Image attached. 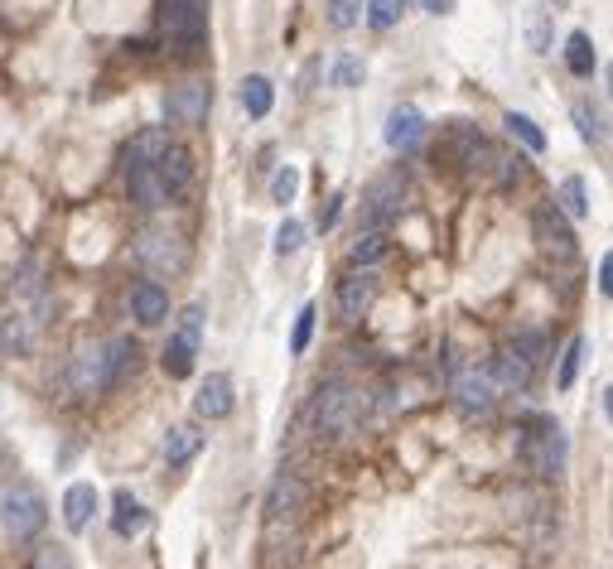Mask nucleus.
I'll return each instance as SVG.
<instances>
[{
	"label": "nucleus",
	"mask_w": 613,
	"mask_h": 569,
	"mask_svg": "<svg viewBox=\"0 0 613 569\" xmlns=\"http://www.w3.org/2000/svg\"><path fill=\"white\" fill-rule=\"evenodd\" d=\"M372 299H377V275L363 266V271H353L338 285V314L353 324V319H363L367 309H372Z\"/></svg>",
	"instance_id": "nucleus-10"
},
{
	"label": "nucleus",
	"mask_w": 613,
	"mask_h": 569,
	"mask_svg": "<svg viewBox=\"0 0 613 569\" xmlns=\"http://www.w3.org/2000/svg\"><path fill=\"white\" fill-rule=\"evenodd\" d=\"M585 353H589V343L575 333L570 343H565V353H560V367H556V386L560 391H570L575 386V377H580V367H585Z\"/></svg>",
	"instance_id": "nucleus-24"
},
{
	"label": "nucleus",
	"mask_w": 613,
	"mask_h": 569,
	"mask_svg": "<svg viewBox=\"0 0 613 569\" xmlns=\"http://www.w3.org/2000/svg\"><path fill=\"white\" fill-rule=\"evenodd\" d=\"M34 569H73V555H68L63 545H44V550L34 555Z\"/></svg>",
	"instance_id": "nucleus-38"
},
{
	"label": "nucleus",
	"mask_w": 613,
	"mask_h": 569,
	"mask_svg": "<svg viewBox=\"0 0 613 569\" xmlns=\"http://www.w3.org/2000/svg\"><path fill=\"white\" fill-rule=\"evenodd\" d=\"M338 213H343V198H329V203L319 208V217H314V227H319V232H334Z\"/></svg>",
	"instance_id": "nucleus-40"
},
{
	"label": "nucleus",
	"mask_w": 613,
	"mask_h": 569,
	"mask_svg": "<svg viewBox=\"0 0 613 569\" xmlns=\"http://www.w3.org/2000/svg\"><path fill=\"white\" fill-rule=\"evenodd\" d=\"M401 193H406V179L401 174H387V179H377L372 189H367V227H382L396 208H401Z\"/></svg>",
	"instance_id": "nucleus-14"
},
{
	"label": "nucleus",
	"mask_w": 613,
	"mask_h": 569,
	"mask_svg": "<svg viewBox=\"0 0 613 569\" xmlns=\"http://www.w3.org/2000/svg\"><path fill=\"white\" fill-rule=\"evenodd\" d=\"M44 521H49V502H44V492L34 488V483L15 478V483H5V488H0V526H5L15 541L39 536V531H44Z\"/></svg>",
	"instance_id": "nucleus-1"
},
{
	"label": "nucleus",
	"mask_w": 613,
	"mask_h": 569,
	"mask_svg": "<svg viewBox=\"0 0 613 569\" xmlns=\"http://www.w3.org/2000/svg\"><path fill=\"white\" fill-rule=\"evenodd\" d=\"M502 126H507V131H512L517 140H522L531 155H541V150H546V131H541L531 116H522V111H507V116H502Z\"/></svg>",
	"instance_id": "nucleus-27"
},
{
	"label": "nucleus",
	"mask_w": 613,
	"mask_h": 569,
	"mask_svg": "<svg viewBox=\"0 0 613 569\" xmlns=\"http://www.w3.org/2000/svg\"><path fill=\"white\" fill-rule=\"evenodd\" d=\"M314 319H319V309L314 304H305L300 309V319H295V333H290V353L305 357L309 353V338H314Z\"/></svg>",
	"instance_id": "nucleus-33"
},
{
	"label": "nucleus",
	"mask_w": 613,
	"mask_h": 569,
	"mask_svg": "<svg viewBox=\"0 0 613 569\" xmlns=\"http://www.w3.org/2000/svg\"><path fill=\"white\" fill-rule=\"evenodd\" d=\"M131 314H136L140 324H165L169 319V295L165 285H155V280H145L131 290Z\"/></svg>",
	"instance_id": "nucleus-19"
},
{
	"label": "nucleus",
	"mask_w": 613,
	"mask_h": 569,
	"mask_svg": "<svg viewBox=\"0 0 613 569\" xmlns=\"http://www.w3.org/2000/svg\"><path fill=\"white\" fill-rule=\"evenodd\" d=\"M295 193H300V169L285 164V169H276V179H271V198L285 208V203H295Z\"/></svg>",
	"instance_id": "nucleus-34"
},
{
	"label": "nucleus",
	"mask_w": 613,
	"mask_h": 569,
	"mask_svg": "<svg viewBox=\"0 0 613 569\" xmlns=\"http://www.w3.org/2000/svg\"><path fill=\"white\" fill-rule=\"evenodd\" d=\"M358 415H363V396L358 391H348L343 381H334V386H324L319 391V401H314V434L319 439H343V434L358 425Z\"/></svg>",
	"instance_id": "nucleus-3"
},
{
	"label": "nucleus",
	"mask_w": 613,
	"mask_h": 569,
	"mask_svg": "<svg viewBox=\"0 0 613 569\" xmlns=\"http://www.w3.org/2000/svg\"><path fill=\"white\" fill-rule=\"evenodd\" d=\"M527 44L531 54H551V15L546 10H531L527 15Z\"/></svg>",
	"instance_id": "nucleus-31"
},
{
	"label": "nucleus",
	"mask_w": 613,
	"mask_h": 569,
	"mask_svg": "<svg viewBox=\"0 0 613 569\" xmlns=\"http://www.w3.org/2000/svg\"><path fill=\"white\" fill-rule=\"evenodd\" d=\"M300 246H305V222L285 217V222H280V232H276V251L280 256H295Z\"/></svg>",
	"instance_id": "nucleus-37"
},
{
	"label": "nucleus",
	"mask_w": 613,
	"mask_h": 569,
	"mask_svg": "<svg viewBox=\"0 0 613 569\" xmlns=\"http://www.w3.org/2000/svg\"><path fill=\"white\" fill-rule=\"evenodd\" d=\"M565 63H570V73H575V78H594L599 54H594V39H589L585 29H575V34L565 39Z\"/></svg>",
	"instance_id": "nucleus-21"
},
{
	"label": "nucleus",
	"mask_w": 613,
	"mask_h": 569,
	"mask_svg": "<svg viewBox=\"0 0 613 569\" xmlns=\"http://www.w3.org/2000/svg\"><path fill=\"white\" fill-rule=\"evenodd\" d=\"M305 502V483L295 478V473H285V478H276V488H271V502H266V512L271 516H285V512H295Z\"/></svg>",
	"instance_id": "nucleus-23"
},
{
	"label": "nucleus",
	"mask_w": 613,
	"mask_h": 569,
	"mask_svg": "<svg viewBox=\"0 0 613 569\" xmlns=\"http://www.w3.org/2000/svg\"><path fill=\"white\" fill-rule=\"evenodd\" d=\"M556 208L560 213H570V217H589V189H585V179H580V174H570V179L560 184Z\"/></svg>",
	"instance_id": "nucleus-29"
},
{
	"label": "nucleus",
	"mask_w": 613,
	"mask_h": 569,
	"mask_svg": "<svg viewBox=\"0 0 613 569\" xmlns=\"http://www.w3.org/2000/svg\"><path fill=\"white\" fill-rule=\"evenodd\" d=\"M363 78H367L363 58H353V54H343L334 63V73H329V82H334V87H343V92H353V87H358Z\"/></svg>",
	"instance_id": "nucleus-32"
},
{
	"label": "nucleus",
	"mask_w": 613,
	"mask_h": 569,
	"mask_svg": "<svg viewBox=\"0 0 613 569\" xmlns=\"http://www.w3.org/2000/svg\"><path fill=\"white\" fill-rule=\"evenodd\" d=\"M92 516H97V488L92 483H73V488L63 492V526L73 536H83L87 526H92Z\"/></svg>",
	"instance_id": "nucleus-15"
},
{
	"label": "nucleus",
	"mask_w": 613,
	"mask_h": 569,
	"mask_svg": "<svg viewBox=\"0 0 613 569\" xmlns=\"http://www.w3.org/2000/svg\"><path fill=\"white\" fill-rule=\"evenodd\" d=\"M165 111L174 126H203V116H208V87H203V82H179V87H169Z\"/></svg>",
	"instance_id": "nucleus-7"
},
{
	"label": "nucleus",
	"mask_w": 613,
	"mask_h": 569,
	"mask_svg": "<svg viewBox=\"0 0 613 569\" xmlns=\"http://www.w3.org/2000/svg\"><path fill=\"white\" fill-rule=\"evenodd\" d=\"M382 256H387V237H382L377 227L358 232V242L348 246V261H353V266H377Z\"/></svg>",
	"instance_id": "nucleus-25"
},
{
	"label": "nucleus",
	"mask_w": 613,
	"mask_h": 569,
	"mask_svg": "<svg viewBox=\"0 0 613 569\" xmlns=\"http://www.w3.org/2000/svg\"><path fill=\"white\" fill-rule=\"evenodd\" d=\"M126 367H136V343L131 338H112L107 343V386H121Z\"/></svg>",
	"instance_id": "nucleus-28"
},
{
	"label": "nucleus",
	"mask_w": 613,
	"mask_h": 569,
	"mask_svg": "<svg viewBox=\"0 0 613 569\" xmlns=\"http://www.w3.org/2000/svg\"><path fill=\"white\" fill-rule=\"evenodd\" d=\"M155 169H160V179H165V189L179 198V193L189 189V179H194V155L184 150V145H169L165 155L155 160Z\"/></svg>",
	"instance_id": "nucleus-18"
},
{
	"label": "nucleus",
	"mask_w": 613,
	"mask_h": 569,
	"mask_svg": "<svg viewBox=\"0 0 613 569\" xmlns=\"http://www.w3.org/2000/svg\"><path fill=\"white\" fill-rule=\"evenodd\" d=\"M126 184H131V203H140V208H169V198H174L155 164H126Z\"/></svg>",
	"instance_id": "nucleus-12"
},
{
	"label": "nucleus",
	"mask_w": 613,
	"mask_h": 569,
	"mask_svg": "<svg viewBox=\"0 0 613 569\" xmlns=\"http://www.w3.org/2000/svg\"><path fill=\"white\" fill-rule=\"evenodd\" d=\"M488 377L498 381V391H527V386H531V362L517 353V348H507V353L493 357Z\"/></svg>",
	"instance_id": "nucleus-17"
},
{
	"label": "nucleus",
	"mask_w": 613,
	"mask_h": 569,
	"mask_svg": "<svg viewBox=\"0 0 613 569\" xmlns=\"http://www.w3.org/2000/svg\"><path fill=\"white\" fill-rule=\"evenodd\" d=\"M517 353L536 367V362H541V353H546V348H541V333H517Z\"/></svg>",
	"instance_id": "nucleus-39"
},
{
	"label": "nucleus",
	"mask_w": 613,
	"mask_h": 569,
	"mask_svg": "<svg viewBox=\"0 0 613 569\" xmlns=\"http://www.w3.org/2000/svg\"><path fill=\"white\" fill-rule=\"evenodd\" d=\"M382 136H387L391 150H401V155H406V150H416L420 136H425V116H420L416 107H391L387 111V131H382Z\"/></svg>",
	"instance_id": "nucleus-13"
},
{
	"label": "nucleus",
	"mask_w": 613,
	"mask_h": 569,
	"mask_svg": "<svg viewBox=\"0 0 613 569\" xmlns=\"http://www.w3.org/2000/svg\"><path fill=\"white\" fill-rule=\"evenodd\" d=\"M271 107H276V87H271V78L251 73V78L242 82V111L261 121V116H271Z\"/></svg>",
	"instance_id": "nucleus-22"
},
{
	"label": "nucleus",
	"mask_w": 613,
	"mask_h": 569,
	"mask_svg": "<svg viewBox=\"0 0 613 569\" xmlns=\"http://www.w3.org/2000/svg\"><path fill=\"white\" fill-rule=\"evenodd\" d=\"M575 126H580V136H585L589 145H599V140L609 136V131H604V116L589 107V102H580V107H575Z\"/></svg>",
	"instance_id": "nucleus-35"
},
{
	"label": "nucleus",
	"mask_w": 613,
	"mask_h": 569,
	"mask_svg": "<svg viewBox=\"0 0 613 569\" xmlns=\"http://www.w3.org/2000/svg\"><path fill=\"white\" fill-rule=\"evenodd\" d=\"M198 449H203V434H198L194 425H174V430L165 434V463L169 468H184Z\"/></svg>",
	"instance_id": "nucleus-20"
},
{
	"label": "nucleus",
	"mask_w": 613,
	"mask_h": 569,
	"mask_svg": "<svg viewBox=\"0 0 613 569\" xmlns=\"http://www.w3.org/2000/svg\"><path fill=\"white\" fill-rule=\"evenodd\" d=\"M145 526H150L145 502H136L126 488H116V497H112V531L121 536V541H131V536H140Z\"/></svg>",
	"instance_id": "nucleus-16"
},
{
	"label": "nucleus",
	"mask_w": 613,
	"mask_h": 569,
	"mask_svg": "<svg viewBox=\"0 0 613 569\" xmlns=\"http://www.w3.org/2000/svg\"><path fill=\"white\" fill-rule=\"evenodd\" d=\"M198 343H203V304H189V309L179 314V328H174V338L165 343V357H160L165 377H174V381L194 377Z\"/></svg>",
	"instance_id": "nucleus-4"
},
{
	"label": "nucleus",
	"mask_w": 613,
	"mask_h": 569,
	"mask_svg": "<svg viewBox=\"0 0 613 569\" xmlns=\"http://www.w3.org/2000/svg\"><path fill=\"white\" fill-rule=\"evenodd\" d=\"M454 396H459V410L464 415H493V406H498V381L488 377V367L483 372H464V377L454 381Z\"/></svg>",
	"instance_id": "nucleus-6"
},
{
	"label": "nucleus",
	"mask_w": 613,
	"mask_h": 569,
	"mask_svg": "<svg viewBox=\"0 0 613 569\" xmlns=\"http://www.w3.org/2000/svg\"><path fill=\"white\" fill-rule=\"evenodd\" d=\"M363 15H367V25H372V29H391V25H401L406 0H367Z\"/></svg>",
	"instance_id": "nucleus-30"
},
{
	"label": "nucleus",
	"mask_w": 613,
	"mask_h": 569,
	"mask_svg": "<svg viewBox=\"0 0 613 569\" xmlns=\"http://www.w3.org/2000/svg\"><path fill=\"white\" fill-rule=\"evenodd\" d=\"M73 391L78 396H102V391H112L107 386V348H83V353L73 357Z\"/></svg>",
	"instance_id": "nucleus-11"
},
{
	"label": "nucleus",
	"mask_w": 613,
	"mask_h": 569,
	"mask_svg": "<svg viewBox=\"0 0 613 569\" xmlns=\"http://www.w3.org/2000/svg\"><path fill=\"white\" fill-rule=\"evenodd\" d=\"M420 5H425L430 15H449V10H454V0H420Z\"/></svg>",
	"instance_id": "nucleus-42"
},
{
	"label": "nucleus",
	"mask_w": 613,
	"mask_h": 569,
	"mask_svg": "<svg viewBox=\"0 0 613 569\" xmlns=\"http://www.w3.org/2000/svg\"><path fill=\"white\" fill-rule=\"evenodd\" d=\"M613 290V256H604L599 261V295H609Z\"/></svg>",
	"instance_id": "nucleus-41"
},
{
	"label": "nucleus",
	"mask_w": 613,
	"mask_h": 569,
	"mask_svg": "<svg viewBox=\"0 0 613 569\" xmlns=\"http://www.w3.org/2000/svg\"><path fill=\"white\" fill-rule=\"evenodd\" d=\"M160 34L179 54H194L208 39V0H160Z\"/></svg>",
	"instance_id": "nucleus-2"
},
{
	"label": "nucleus",
	"mask_w": 613,
	"mask_h": 569,
	"mask_svg": "<svg viewBox=\"0 0 613 569\" xmlns=\"http://www.w3.org/2000/svg\"><path fill=\"white\" fill-rule=\"evenodd\" d=\"M531 227H536V242H541V251H551V256H575V232L565 227V217H560L556 203H546L541 213L531 217Z\"/></svg>",
	"instance_id": "nucleus-8"
},
{
	"label": "nucleus",
	"mask_w": 613,
	"mask_h": 569,
	"mask_svg": "<svg viewBox=\"0 0 613 569\" xmlns=\"http://www.w3.org/2000/svg\"><path fill=\"white\" fill-rule=\"evenodd\" d=\"M363 5L367 0H329V25L334 29H353L363 20Z\"/></svg>",
	"instance_id": "nucleus-36"
},
{
	"label": "nucleus",
	"mask_w": 613,
	"mask_h": 569,
	"mask_svg": "<svg viewBox=\"0 0 613 569\" xmlns=\"http://www.w3.org/2000/svg\"><path fill=\"white\" fill-rule=\"evenodd\" d=\"M232 377L227 372H208V381L198 386V396H194V415L198 420H227L232 415Z\"/></svg>",
	"instance_id": "nucleus-9"
},
{
	"label": "nucleus",
	"mask_w": 613,
	"mask_h": 569,
	"mask_svg": "<svg viewBox=\"0 0 613 569\" xmlns=\"http://www.w3.org/2000/svg\"><path fill=\"white\" fill-rule=\"evenodd\" d=\"M165 150H169L165 131H140V136L131 140V150H126V164H155Z\"/></svg>",
	"instance_id": "nucleus-26"
},
{
	"label": "nucleus",
	"mask_w": 613,
	"mask_h": 569,
	"mask_svg": "<svg viewBox=\"0 0 613 569\" xmlns=\"http://www.w3.org/2000/svg\"><path fill=\"white\" fill-rule=\"evenodd\" d=\"M136 261L145 271L155 275H179L189 266V251L179 237H169V232H140L136 237Z\"/></svg>",
	"instance_id": "nucleus-5"
}]
</instances>
